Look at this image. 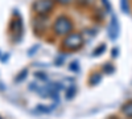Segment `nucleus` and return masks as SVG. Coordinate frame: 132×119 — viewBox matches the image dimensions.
<instances>
[{
	"label": "nucleus",
	"mask_w": 132,
	"mask_h": 119,
	"mask_svg": "<svg viewBox=\"0 0 132 119\" xmlns=\"http://www.w3.org/2000/svg\"><path fill=\"white\" fill-rule=\"evenodd\" d=\"M83 45V37L79 33H70L63 40V48L69 50H77Z\"/></svg>",
	"instance_id": "nucleus-1"
},
{
	"label": "nucleus",
	"mask_w": 132,
	"mask_h": 119,
	"mask_svg": "<svg viewBox=\"0 0 132 119\" xmlns=\"http://www.w3.org/2000/svg\"><path fill=\"white\" fill-rule=\"evenodd\" d=\"M71 30V23L69 21V19L66 17H60L57 19V21L54 23V32L57 35H66Z\"/></svg>",
	"instance_id": "nucleus-2"
},
{
	"label": "nucleus",
	"mask_w": 132,
	"mask_h": 119,
	"mask_svg": "<svg viewBox=\"0 0 132 119\" xmlns=\"http://www.w3.org/2000/svg\"><path fill=\"white\" fill-rule=\"evenodd\" d=\"M53 5H54L53 0H37V2L33 4V8H35V11L37 13L45 15L53 9Z\"/></svg>",
	"instance_id": "nucleus-3"
},
{
	"label": "nucleus",
	"mask_w": 132,
	"mask_h": 119,
	"mask_svg": "<svg viewBox=\"0 0 132 119\" xmlns=\"http://www.w3.org/2000/svg\"><path fill=\"white\" fill-rule=\"evenodd\" d=\"M118 33H119V25H118L116 19L114 17L112 21H111V24H110V37H111L112 40H115Z\"/></svg>",
	"instance_id": "nucleus-4"
},
{
	"label": "nucleus",
	"mask_w": 132,
	"mask_h": 119,
	"mask_svg": "<svg viewBox=\"0 0 132 119\" xmlns=\"http://www.w3.org/2000/svg\"><path fill=\"white\" fill-rule=\"evenodd\" d=\"M122 113L124 114V115H127V116H132V101L131 102H128V103H126L123 107H122Z\"/></svg>",
	"instance_id": "nucleus-5"
},
{
	"label": "nucleus",
	"mask_w": 132,
	"mask_h": 119,
	"mask_svg": "<svg viewBox=\"0 0 132 119\" xmlns=\"http://www.w3.org/2000/svg\"><path fill=\"white\" fill-rule=\"evenodd\" d=\"M120 5H122V9L124 11V12L128 13V4H127V0H120Z\"/></svg>",
	"instance_id": "nucleus-6"
},
{
	"label": "nucleus",
	"mask_w": 132,
	"mask_h": 119,
	"mask_svg": "<svg viewBox=\"0 0 132 119\" xmlns=\"http://www.w3.org/2000/svg\"><path fill=\"white\" fill-rule=\"evenodd\" d=\"M102 2L104 3V5H106V8H107V11H110V9H111V5H110V4H108V2H107V0H102Z\"/></svg>",
	"instance_id": "nucleus-7"
},
{
	"label": "nucleus",
	"mask_w": 132,
	"mask_h": 119,
	"mask_svg": "<svg viewBox=\"0 0 132 119\" xmlns=\"http://www.w3.org/2000/svg\"><path fill=\"white\" fill-rule=\"evenodd\" d=\"M60 3H62V4H66V3H70L71 0H58Z\"/></svg>",
	"instance_id": "nucleus-8"
},
{
	"label": "nucleus",
	"mask_w": 132,
	"mask_h": 119,
	"mask_svg": "<svg viewBox=\"0 0 132 119\" xmlns=\"http://www.w3.org/2000/svg\"><path fill=\"white\" fill-rule=\"evenodd\" d=\"M114 119H116V118H114Z\"/></svg>",
	"instance_id": "nucleus-9"
},
{
	"label": "nucleus",
	"mask_w": 132,
	"mask_h": 119,
	"mask_svg": "<svg viewBox=\"0 0 132 119\" xmlns=\"http://www.w3.org/2000/svg\"><path fill=\"white\" fill-rule=\"evenodd\" d=\"M0 119H2V118H0Z\"/></svg>",
	"instance_id": "nucleus-10"
}]
</instances>
